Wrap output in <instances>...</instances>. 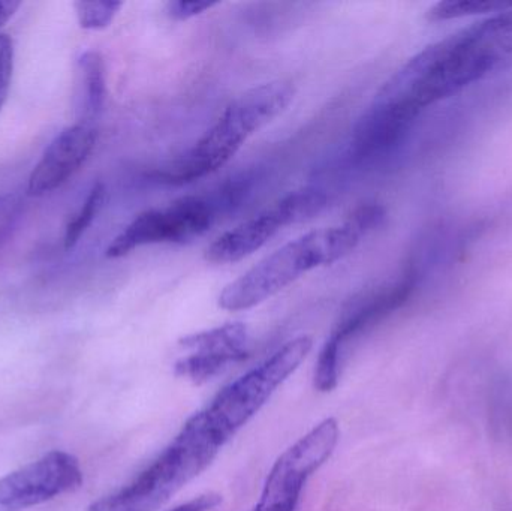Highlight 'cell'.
Segmentation results:
<instances>
[{
    "label": "cell",
    "instance_id": "cell-1",
    "mask_svg": "<svg viewBox=\"0 0 512 511\" xmlns=\"http://www.w3.org/2000/svg\"><path fill=\"white\" fill-rule=\"evenodd\" d=\"M310 336L286 342L265 362L228 384L209 407L192 416L167 449L129 485L87 511H153L197 479L225 444L259 413L312 350Z\"/></svg>",
    "mask_w": 512,
    "mask_h": 511
},
{
    "label": "cell",
    "instance_id": "cell-2",
    "mask_svg": "<svg viewBox=\"0 0 512 511\" xmlns=\"http://www.w3.org/2000/svg\"><path fill=\"white\" fill-rule=\"evenodd\" d=\"M512 62V11L493 15L424 48L402 66L376 104L418 114Z\"/></svg>",
    "mask_w": 512,
    "mask_h": 511
},
{
    "label": "cell",
    "instance_id": "cell-3",
    "mask_svg": "<svg viewBox=\"0 0 512 511\" xmlns=\"http://www.w3.org/2000/svg\"><path fill=\"white\" fill-rule=\"evenodd\" d=\"M288 81H270L246 90L222 111L215 125L188 150L156 173L162 182L185 185L215 173L246 141L273 122L294 99Z\"/></svg>",
    "mask_w": 512,
    "mask_h": 511
},
{
    "label": "cell",
    "instance_id": "cell-4",
    "mask_svg": "<svg viewBox=\"0 0 512 511\" xmlns=\"http://www.w3.org/2000/svg\"><path fill=\"white\" fill-rule=\"evenodd\" d=\"M361 239L363 234L348 221L339 227L319 228L303 234L228 284L219 296V306L230 312L255 308L306 273L342 260L360 245Z\"/></svg>",
    "mask_w": 512,
    "mask_h": 511
},
{
    "label": "cell",
    "instance_id": "cell-5",
    "mask_svg": "<svg viewBox=\"0 0 512 511\" xmlns=\"http://www.w3.org/2000/svg\"><path fill=\"white\" fill-rule=\"evenodd\" d=\"M336 419L322 420L277 458L252 511H297L310 477L331 458L339 443Z\"/></svg>",
    "mask_w": 512,
    "mask_h": 511
},
{
    "label": "cell",
    "instance_id": "cell-6",
    "mask_svg": "<svg viewBox=\"0 0 512 511\" xmlns=\"http://www.w3.org/2000/svg\"><path fill=\"white\" fill-rule=\"evenodd\" d=\"M327 201V194L318 188L289 192L270 209L219 236L207 248L206 260L213 264H231L245 260L264 248L283 228L307 221L321 213L327 206Z\"/></svg>",
    "mask_w": 512,
    "mask_h": 511
},
{
    "label": "cell",
    "instance_id": "cell-7",
    "mask_svg": "<svg viewBox=\"0 0 512 511\" xmlns=\"http://www.w3.org/2000/svg\"><path fill=\"white\" fill-rule=\"evenodd\" d=\"M215 215V204L201 197H183L164 209L147 210L111 242L107 257H126L135 249L159 243L189 242L210 230Z\"/></svg>",
    "mask_w": 512,
    "mask_h": 511
},
{
    "label": "cell",
    "instance_id": "cell-8",
    "mask_svg": "<svg viewBox=\"0 0 512 511\" xmlns=\"http://www.w3.org/2000/svg\"><path fill=\"white\" fill-rule=\"evenodd\" d=\"M415 284L417 273L415 270H408L396 284L382 288L378 293L361 300L340 318L319 353L315 369L316 390L328 393L336 389L346 345L406 303Z\"/></svg>",
    "mask_w": 512,
    "mask_h": 511
},
{
    "label": "cell",
    "instance_id": "cell-9",
    "mask_svg": "<svg viewBox=\"0 0 512 511\" xmlns=\"http://www.w3.org/2000/svg\"><path fill=\"white\" fill-rule=\"evenodd\" d=\"M83 485L80 462L71 453H47L0 479V511H24L77 491Z\"/></svg>",
    "mask_w": 512,
    "mask_h": 511
},
{
    "label": "cell",
    "instance_id": "cell-10",
    "mask_svg": "<svg viewBox=\"0 0 512 511\" xmlns=\"http://www.w3.org/2000/svg\"><path fill=\"white\" fill-rule=\"evenodd\" d=\"M180 347L188 356L174 365L177 377L194 384H203L224 372L228 366L245 362L249 354L248 327L243 323H228L180 339Z\"/></svg>",
    "mask_w": 512,
    "mask_h": 511
},
{
    "label": "cell",
    "instance_id": "cell-11",
    "mask_svg": "<svg viewBox=\"0 0 512 511\" xmlns=\"http://www.w3.org/2000/svg\"><path fill=\"white\" fill-rule=\"evenodd\" d=\"M96 140L98 129L90 123L78 122L60 131L30 173L29 194L41 197L65 185L92 155Z\"/></svg>",
    "mask_w": 512,
    "mask_h": 511
},
{
    "label": "cell",
    "instance_id": "cell-12",
    "mask_svg": "<svg viewBox=\"0 0 512 511\" xmlns=\"http://www.w3.org/2000/svg\"><path fill=\"white\" fill-rule=\"evenodd\" d=\"M414 122L408 114L372 102L352 131L349 156L358 164H369L390 155Z\"/></svg>",
    "mask_w": 512,
    "mask_h": 511
},
{
    "label": "cell",
    "instance_id": "cell-13",
    "mask_svg": "<svg viewBox=\"0 0 512 511\" xmlns=\"http://www.w3.org/2000/svg\"><path fill=\"white\" fill-rule=\"evenodd\" d=\"M78 122L95 125L107 99L105 63L98 51H86L77 63Z\"/></svg>",
    "mask_w": 512,
    "mask_h": 511
},
{
    "label": "cell",
    "instance_id": "cell-14",
    "mask_svg": "<svg viewBox=\"0 0 512 511\" xmlns=\"http://www.w3.org/2000/svg\"><path fill=\"white\" fill-rule=\"evenodd\" d=\"M511 9L512 2H504V0H448L429 9L427 18L432 21H447L471 17V15H496Z\"/></svg>",
    "mask_w": 512,
    "mask_h": 511
},
{
    "label": "cell",
    "instance_id": "cell-15",
    "mask_svg": "<svg viewBox=\"0 0 512 511\" xmlns=\"http://www.w3.org/2000/svg\"><path fill=\"white\" fill-rule=\"evenodd\" d=\"M105 197H107V191H105L104 183H95L78 212L72 216L71 221L66 225L65 239H63L66 249H72L80 242L81 237L89 230L90 225L101 212Z\"/></svg>",
    "mask_w": 512,
    "mask_h": 511
},
{
    "label": "cell",
    "instance_id": "cell-16",
    "mask_svg": "<svg viewBox=\"0 0 512 511\" xmlns=\"http://www.w3.org/2000/svg\"><path fill=\"white\" fill-rule=\"evenodd\" d=\"M74 6L78 23L83 29L101 30L110 26L123 3L98 0V2H77Z\"/></svg>",
    "mask_w": 512,
    "mask_h": 511
},
{
    "label": "cell",
    "instance_id": "cell-17",
    "mask_svg": "<svg viewBox=\"0 0 512 511\" xmlns=\"http://www.w3.org/2000/svg\"><path fill=\"white\" fill-rule=\"evenodd\" d=\"M21 210H23V201H21L20 195H0V249L14 231L15 225L20 219Z\"/></svg>",
    "mask_w": 512,
    "mask_h": 511
},
{
    "label": "cell",
    "instance_id": "cell-18",
    "mask_svg": "<svg viewBox=\"0 0 512 511\" xmlns=\"http://www.w3.org/2000/svg\"><path fill=\"white\" fill-rule=\"evenodd\" d=\"M14 71V44L5 33H0V111L8 98Z\"/></svg>",
    "mask_w": 512,
    "mask_h": 511
},
{
    "label": "cell",
    "instance_id": "cell-19",
    "mask_svg": "<svg viewBox=\"0 0 512 511\" xmlns=\"http://www.w3.org/2000/svg\"><path fill=\"white\" fill-rule=\"evenodd\" d=\"M384 216V207L379 206V204H366V206L358 207V209L352 213L348 222L352 227L357 228L363 236H366L369 231H372L373 228L381 224Z\"/></svg>",
    "mask_w": 512,
    "mask_h": 511
},
{
    "label": "cell",
    "instance_id": "cell-20",
    "mask_svg": "<svg viewBox=\"0 0 512 511\" xmlns=\"http://www.w3.org/2000/svg\"><path fill=\"white\" fill-rule=\"evenodd\" d=\"M216 5H218L216 2H201V0H195V2L177 0V2L168 3L167 11L174 20L183 21L189 20V18L195 17V15L203 14V12L215 8Z\"/></svg>",
    "mask_w": 512,
    "mask_h": 511
},
{
    "label": "cell",
    "instance_id": "cell-21",
    "mask_svg": "<svg viewBox=\"0 0 512 511\" xmlns=\"http://www.w3.org/2000/svg\"><path fill=\"white\" fill-rule=\"evenodd\" d=\"M20 6L21 2L17 0H0V26L8 23Z\"/></svg>",
    "mask_w": 512,
    "mask_h": 511
}]
</instances>
